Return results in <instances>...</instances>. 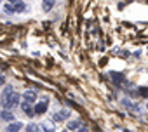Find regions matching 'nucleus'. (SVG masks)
I'll use <instances>...</instances> for the list:
<instances>
[{
	"label": "nucleus",
	"instance_id": "7",
	"mask_svg": "<svg viewBox=\"0 0 148 132\" xmlns=\"http://www.w3.org/2000/svg\"><path fill=\"white\" fill-rule=\"evenodd\" d=\"M2 118H4V120H7V122H9V120H14L12 113H11V111H7V110H4V111H2Z\"/></svg>",
	"mask_w": 148,
	"mask_h": 132
},
{
	"label": "nucleus",
	"instance_id": "5",
	"mask_svg": "<svg viewBox=\"0 0 148 132\" xmlns=\"http://www.w3.org/2000/svg\"><path fill=\"white\" fill-rule=\"evenodd\" d=\"M21 110H23L28 116H33V115H35V110H32V104H30V103H26V101L21 104Z\"/></svg>",
	"mask_w": 148,
	"mask_h": 132
},
{
	"label": "nucleus",
	"instance_id": "4",
	"mask_svg": "<svg viewBox=\"0 0 148 132\" xmlns=\"http://www.w3.org/2000/svg\"><path fill=\"white\" fill-rule=\"evenodd\" d=\"M21 127H23V123H21V122H12V123H9V125H7V132H19V130H21Z\"/></svg>",
	"mask_w": 148,
	"mask_h": 132
},
{
	"label": "nucleus",
	"instance_id": "3",
	"mask_svg": "<svg viewBox=\"0 0 148 132\" xmlns=\"http://www.w3.org/2000/svg\"><path fill=\"white\" fill-rule=\"evenodd\" d=\"M45 111H47V103H45V101L35 104V113H37V115H42V113H45Z\"/></svg>",
	"mask_w": 148,
	"mask_h": 132
},
{
	"label": "nucleus",
	"instance_id": "10",
	"mask_svg": "<svg viewBox=\"0 0 148 132\" xmlns=\"http://www.w3.org/2000/svg\"><path fill=\"white\" fill-rule=\"evenodd\" d=\"M52 4H54V0H44V9L49 11V9L52 7Z\"/></svg>",
	"mask_w": 148,
	"mask_h": 132
},
{
	"label": "nucleus",
	"instance_id": "2",
	"mask_svg": "<svg viewBox=\"0 0 148 132\" xmlns=\"http://www.w3.org/2000/svg\"><path fill=\"white\" fill-rule=\"evenodd\" d=\"M23 97H25L26 103H33V101L37 99V92H35V90H26V92L23 94Z\"/></svg>",
	"mask_w": 148,
	"mask_h": 132
},
{
	"label": "nucleus",
	"instance_id": "1",
	"mask_svg": "<svg viewBox=\"0 0 148 132\" xmlns=\"http://www.w3.org/2000/svg\"><path fill=\"white\" fill-rule=\"evenodd\" d=\"M11 97H12V89H11V87H5V90H4V96H2V104H4V108H9Z\"/></svg>",
	"mask_w": 148,
	"mask_h": 132
},
{
	"label": "nucleus",
	"instance_id": "9",
	"mask_svg": "<svg viewBox=\"0 0 148 132\" xmlns=\"http://www.w3.org/2000/svg\"><path fill=\"white\" fill-rule=\"evenodd\" d=\"M18 101H19V94H12L11 103H9V108H11V106H14V104H18Z\"/></svg>",
	"mask_w": 148,
	"mask_h": 132
},
{
	"label": "nucleus",
	"instance_id": "13",
	"mask_svg": "<svg viewBox=\"0 0 148 132\" xmlns=\"http://www.w3.org/2000/svg\"><path fill=\"white\" fill-rule=\"evenodd\" d=\"M0 84H4V77L2 75H0Z\"/></svg>",
	"mask_w": 148,
	"mask_h": 132
},
{
	"label": "nucleus",
	"instance_id": "6",
	"mask_svg": "<svg viewBox=\"0 0 148 132\" xmlns=\"http://www.w3.org/2000/svg\"><path fill=\"white\" fill-rule=\"evenodd\" d=\"M66 116H68V111H64V110H63L61 113H58V115H54V120H56V122H61V120H64Z\"/></svg>",
	"mask_w": 148,
	"mask_h": 132
},
{
	"label": "nucleus",
	"instance_id": "12",
	"mask_svg": "<svg viewBox=\"0 0 148 132\" xmlns=\"http://www.w3.org/2000/svg\"><path fill=\"white\" fill-rule=\"evenodd\" d=\"M139 92H143V96H148V89H139Z\"/></svg>",
	"mask_w": 148,
	"mask_h": 132
},
{
	"label": "nucleus",
	"instance_id": "8",
	"mask_svg": "<svg viewBox=\"0 0 148 132\" xmlns=\"http://www.w3.org/2000/svg\"><path fill=\"white\" fill-rule=\"evenodd\" d=\"M110 75H112L113 78H117V80H115L117 84H124V82H125V80H124V77H122V75H119V73H110Z\"/></svg>",
	"mask_w": 148,
	"mask_h": 132
},
{
	"label": "nucleus",
	"instance_id": "11",
	"mask_svg": "<svg viewBox=\"0 0 148 132\" xmlns=\"http://www.w3.org/2000/svg\"><path fill=\"white\" fill-rule=\"evenodd\" d=\"M79 125H80V122H79V120H73V122H70V123H68V129H77Z\"/></svg>",
	"mask_w": 148,
	"mask_h": 132
}]
</instances>
